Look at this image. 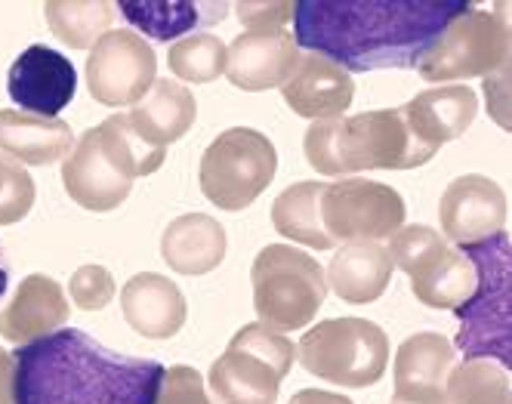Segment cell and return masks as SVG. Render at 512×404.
Wrapping results in <instances>:
<instances>
[{
    "instance_id": "cell-1",
    "label": "cell",
    "mask_w": 512,
    "mask_h": 404,
    "mask_svg": "<svg viewBox=\"0 0 512 404\" xmlns=\"http://www.w3.org/2000/svg\"><path fill=\"white\" fill-rule=\"evenodd\" d=\"M472 0H300L294 44L343 71L417 68Z\"/></svg>"
},
{
    "instance_id": "cell-2",
    "label": "cell",
    "mask_w": 512,
    "mask_h": 404,
    "mask_svg": "<svg viewBox=\"0 0 512 404\" xmlns=\"http://www.w3.org/2000/svg\"><path fill=\"white\" fill-rule=\"evenodd\" d=\"M16 404H158L167 367L124 355L78 327H59L13 352Z\"/></svg>"
},
{
    "instance_id": "cell-3",
    "label": "cell",
    "mask_w": 512,
    "mask_h": 404,
    "mask_svg": "<svg viewBox=\"0 0 512 404\" xmlns=\"http://www.w3.org/2000/svg\"><path fill=\"white\" fill-rule=\"evenodd\" d=\"M303 149L309 164L324 176H346L361 170H414L438 155V149L411 130L401 108L315 121L306 133Z\"/></svg>"
},
{
    "instance_id": "cell-4",
    "label": "cell",
    "mask_w": 512,
    "mask_h": 404,
    "mask_svg": "<svg viewBox=\"0 0 512 404\" xmlns=\"http://www.w3.org/2000/svg\"><path fill=\"white\" fill-rule=\"evenodd\" d=\"M164 158V149L145 142L127 115H112L75 142L62 161V186L84 210L108 213L118 210L130 198L133 182L155 173Z\"/></svg>"
},
{
    "instance_id": "cell-5",
    "label": "cell",
    "mask_w": 512,
    "mask_h": 404,
    "mask_svg": "<svg viewBox=\"0 0 512 404\" xmlns=\"http://www.w3.org/2000/svg\"><path fill=\"white\" fill-rule=\"evenodd\" d=\"M460 250L475 269V290L454 309V346L466 361L485 358L512 371V238L497 232Z\"/></svg>"
},
{
    "instance_id": "cell-6",
    "label": "cell",
    "mask_w": 512,
    "mask_h": 404,
    "mask_svg": "<svg viewBox=\"0 0 512 404\" xmlns=\"http://www.w3.org/2000/svg\"><path fill=\"white\" fill-rule=\"evenodd\" d=\"M253 309L260 321L278 334L303 330L324 306L327 275L297 247L266 244L256 253L253 269Z\"/></svg>"
},
{
    "instance_id": "cell-7",
    "label": "cell",
    "mask_w": 512,
    "mask_h": 404,
    "mask_svg": "<svg viewBox=\"0 0 512 404\" xmlns=\"http://www.w3.org/2000/svg\"><path fill=\"white\" fill-rule=\"evenodd\" d=\"M297 358L309 374L346 389H368L389 367L386 330L368 318H331L306 330Z\"/></svg>"
},
{
    "instance_id": "cell-8",
    "label": "cell",
    "mask_w": 512,
    "mask_h": 404,
    "mask_svg": "<svg viewBox=\"0 0 512 404\" xmlns=\"http://www.w3.org/2000/svg\"><path fill=\"white\" fill-rule=\"evenodd\" d=\"M297 346L266 324L241 327L229 349L210 367L216 404H275L281 380L290 374Z\"/></svg>"
},
{
    "instance_id": "cell-9",
    "label": "cell",
    "mask_w": 512,
    "mask_h": 404,
    "mask_svg": "<svg viewBox=\"0 0 512 404\" xmlns=\"http://www.w3.org/2000/svg\"><path fill=\"white\" fill-rule=\"evenodd\" d=\"M278 152L266 133L232 127L219 133L201 155L198 182L204 198L219 210H247L275 179Z\"/></svg>"
},
{
    "instance_id": "cell-10",
    "label": "cell",
    "mask_w": 512,
    "mask_h": 404,
    "mask_svg": "<svg viewBox=\"0 0 512 404\" xmlns=\"http://www.w3.org/2000/svg\"><path fill=\"white\" fill-rule=\"evenodd\" d=\"M392 263L411 278L414 297L429 309H457L475 290V269L460 247L429 226H401L389 241Z\"/></svg>"
},
{
    "instance_id": "cell-11",
    "label": "cell",
    "mask_w": 512,
    "mask_h": 404,
    "mask_svg": "<svg viewBox=\"0 0 512 404\" xmlns=\"http://www.w3.org/2000/svg\"><path fill=\"white\" fill-rule=\"evenodd\" d=\"M509 50V25L500 13L472 7L448 25L438 44L420 59L417 71L429 84L463 81V78H488L506 59Z\"/></svg>"
},
{
    "instance_id": "cell-12",
    "label": "cell",
    "mask_w": 512,
    "mask_h": 404,
    "mask_svg": "<svg viewBox=\"0 0 512 404\" xmlns=\"http://www.w3.org/2000/svg\"><path fill=\"white\" fill-rule=\"evenodd\" d=\"M405 198L383 182L340 179L324 182L321 223L331 241H383L405 226Z\"/></svg>"
},
{
    "instance_id": "cell-13",
    "label": "cell",
    "mask_w": 512,
    "mask_h": 404,
    "mask_svg": "<svg viewBox=\"0 0 512 404\" xmlns=\"http://www.w3.org/2000/svg\"><path fill=\"white\" fill-rule=\"evenodd\" d=\"M158 81V59L149 41L136 31L118 28L96 41L87 59V90L108 108L136 105Z\"/></svg>"
},
{
    "instance_id": "cell-14",
    "label": "cell",
    "mask_w": 512,
    "mask_h": 404,
    "mask_svg": "<svg viewBox=\"0 0 512 404\" xmlns=\"http://www.w3.org/2000/svg\"><path fill=\"white\" fill-rule=\"evenodd\" d=\"M78 71L71 59L47 44H31L7 71V93L19 112L38 118H59L75 99Z\"/></svg>"
},
{
    "instance_id": "cell-15",
    "label": "cell",
    "mask_w": 512,
    "mask_h": 404,
    "mask_svg": "<svg viewBox=\"0 0 512 404\" xmlns=\"http://www.w3.org/2000/svg\"><path fill=\"white\" fill-rule=\"evenodd\" d=\"M442 232L457 247L485 241L506 226V195L494 179L466 173L454 179L438 201Z\"/></svg>"
},
{
    "instance_id": "cell-16",
    "label": "cell",
    "mask_w": 512,
    "mask_h": 404,
    "mask_svg": "<svg viewBox=\"0 0 512 404\" xmlns=\"http://www.w3.org/2000/svg\"><path fill=\"white\" fill-rule=\"evenodd\" d=\"M454 343L442 334H414L395 355L392 404H448Z\"/></svg>"
},
{
    "instance_id": "cell-17",
    "label": "cell",
    "mask_w": 512,
    "mask_h": 404,
    "mask_svg": "<svg viewBox=\"0 0 512 404\" xmlns=\"http://www.w3.org/2000/svg\"><path fill=\"white\" fill-rule=\"evenodd\" d=\"M297 62L300 56H297L294 34H287L284 28H272V31L247 28L229 47L226 78L238 90L263 93V90L284 87L287 78L294 75Z\"/></svg>"
},
{
    "instance_id": "cell-18",
    "label": "cell",
    "mask_w": 512,
    "mask_h": 404,
    "mask_svg": "<svg viewBox=\"0 0 512 404\" xmlns=\"http://www.w3.org/2000/svg\"><path fill=\"white\" fill-rule=\"evenodd\" d=\"M121 312L145 340H170L186 324L189 306L176 281L158 272H139L121 290Z\"/></svg>"
},
{
    "instance_id": "cell-19",
    "label": "cell",
    "mask_w": 512,
    "mask_h": 404,
    "mask_svg": "<svg viewBox=\"0 0 512 404\" xmlns=\"http://www.w3.org/2000/svg\"><path fill=\"white\" fill-rule=\"evenodd\" d=\"M68 315L71 309L62 287L47 275H28L13 290L10 303L0 309V337L25 346L59 330Z\"/></svg>"
},
{
    "instance_id": "cell-20",
    "label": "cell",
    "mask_w": 512,
    "mask_h": 404,
    "mask_svg": "<svg viewBox=\"0 0 512 404\" xmlns=\"http://www.w3.org/2000/svg\"><path fill=\"white\" fill-rule=\"evenodd\" d=\"M281 93L300 118L331 121L343 118V112L352 105L355 84L349 71H343L331 59L309 53L297 62L294 75L287 78Z\"/></svg>"
},
{
    "instance_id": "cell-21",
    "label": "cell",
    "mask_w": 512,
    "mask_h": 404,
    "mask_svg": "<svg viewBox=\"0 0 512 404\" xmlns=\"http://www.w3.org/2000/svg\"><path fill=\"white\" fill-rule=\"evenodd\" d=\"M411 130L429 142L432 149H442L445 142L460 139L479 115V96L469 87H432L417 93L405 108Z\"/></svg>"
},
{
    "instance_id": "cell-22",
    "label": "cell",
    "mask_w": 512,
    "mask_h": 404,
    "mask_svg": "<svg viewBox=\"0 0 512 404\" xmlns=\"http://www.w3.org/2000/svg\"><path fill=\"white\" fill-rule=\"evenodd\" d=\"M392 256L380 241H355L337 250L327 269V290H334L340 300L364 306L380 300L392 281Z\"/></svg>"
},
{
    "instance_id": "cell-23",
    "label": "cell",
    "mask_w": 512,
    "mask_h": 404,
    "mask_svg": "<svg viewBox=\"0 0 512 404\" xmlns=\"http://www.w3.org/2000/svg\"><path fill=\"white\" fill-rule=\"evenodd\" d=\"M75 149V133L59 118L25 115L19 108L0 112V152L19 164L47 167Z\"/></svg>"
},
{
    "instance_id": "cell-24",
    "label": "cell",
    "mask_w": 512,
    "mask_h": 404,
    "mask_svg": "<svg viewBox=\"0 0 512 404\" xmlns=\"http://www.w3.org/2000/svg\"><path fill=\"white\" fill-rule=\"evenodd\" d=\"M226 229L207 213L173 219L161 238L164 263L179 275H207L226 260Z\"/></svg>"
},
{
    "instance_id": "cell-25",
    "label": "cell",
    "mask_w": 512,
    "mask_h": 404,
    "mask_svg": "<svg viewBox=\"0 0 512 404\" xmlns=\"http://www.w3.org/2000/svg\"><path fill=\"white\" fill-rule=\"evenodd\" d=\"M195 115H198V108H195L192 90L179 81L158 78L149 96L136 102L127 118L145 142L155 145V149H167L170 142L182 139L192 130Z\"/></svg>"
},
{
    "instance_id": "cell-26",
    "label": "cell",
    "mask_w": 512,
    "mask_h": 404,
    "mask_svg": "<svg viewBox=\"0 0 512 404\" xmlns=\"http://www.w3.org/2000/svg\"><path fill=\"white\" fill-rule=\"evenodd\" d=\"M121 16L152 41H173L201 25L226 16L229 4H195V0H121Z\"/></svg>"
},
{
    "instance_id": "cell-27",
    "label": "cell",
    "mask_w": 512,
    "mask_h": 404,
    "mask_svg": "<svg viewBox=\"0 0 512 404\" xmlns=\"http://www.w3.org/2000/svg\"><path fill=\"white\" fill-rule=\"evenodd\" d=\"M321 192L324 182L315 179L284 189L272 204V226L297 244H306L312 250H331L334 241L321 223Z\"/></svg>"
},
{
    "instance_id": "cell-28",
    "label": "cell",
    "mask_w": 512,
    "mask_h": 404,
    "mask_svg": "<svg viewBox=\"0 0 512 404\" xmlns=\"http://www.w3.org/2000/svg\"><path fill=\"white\" fill-rule=\"evenodd\" d=\"M167 65L182 84H210L219 75H226L229 65V47L216 34H189L170 47Z\"/></svg>"
},
{
    "instance_id": "cell-29",
    "label": "cell",
    "mask_w": 512,
    "mask_h": 404,
    "mask_svg": "<svg viewBox=\"0 0 512 404\" xmlns=\"http://www.w3.org/2000/svg\"><path fill=\"white\" fill-rule=\"evenodd\" d=\"M44 10L56 38L75 50L96 47V41L108 34V25L115 16L112 4H71V0H62V4L50 0Z\"/></svg>"
},
{
    "instance_id": "cell-30",
    "label": "cell",
    "mask_w": 512,
    "mask_h": 404,
    "mask_svg": "<svg viewBox=\"0 0 512 404\" xmlns=\"http://www.w3.org/2000/svg\"><path fill=\"white\" fill-rule=\"evenodd\" d=\"M448 404H512L503 367L485 358L457 364L448 380Z\"/></svg>"
},
{
    "instance_id": "cell-31",
    "label": "cell",
    "mask_w": 512,
    "mask_h": 404,
    "mask_svg": "<svg viewBox=\"0 0 512 404\" xmlns=\"http://www.w3.org/2000/svg\"><path fill=\"white\" fill-rule=\"evenodd\" d=\"M34 179L28 170L0 152V226H13L34 207Z\"/></svg>"
},
{
    "instance_id": "cell-32",
    "label": "cell",
    "mask_w": 512,
    "mask_h": 404,
    "mask_svg": "<svg viewBox=\"0 0 512 404\" xmlns=\"http://www.w3.org/2000/svg\"><path fill=\"white\" fill-rule=\"evenodd\" d=\"M485 90V108L497 127L512 133V28H509V50L506 59L491 71L482 84Z\"/></svg>"
},
{
    "instance_id": "cell-33",
    "label": "cell",
    "mask_w": 512,
    "mask_h": 404,
    "mask_svg": "<svg viewBox=\"0 0 512 404\" xmlns=\"http://www.w3.org/2000/svg\"><path fill=\"white\" fill-rule=\"evenodd\" d=\"M68 290H71V300H75L84 312H99L115 297V278L102 266H84L71 275Z\"/></svg>"
},
{
    "instance_id": "cell-34",
    "label": "cell",
    "mask_w": 512,
    "mask_h": 404,
    "mask_svg": "<svg viewBox=\"0 0 512 404\" xmlns=\"http://www.w3.org/2000/svg\"><path fill=\"white\" fill-rule=\"evenodd\" d=\"M158 404H210L207 389H204V377L195 371V367H186V364L167 367Z\"/></svg>"
},
{
    "instance_id": "cell-35",
    "label": "cell",
    "mask_w": 512,
    "mask_h": 404,
    "mask_svg": "<svg viewBox=\"0 0 512 404\" xmlns=\"http://www.w3.org/2000/svg\"><path fill=\"white\" fill-rule=\"evenodd\" d=\"M0 404H16V361L0 349Z\"/></svg>"
},
{
    "instance_id": "cell-36",
    "label": "cell",
    "mask_w": 512,
    "mask_h": 404,
    "mask_svg": "<svg viewBox=\"0 0 512 404\" xmlns=\"http://www.w3.org/2000/svg\"><path fill=\"white\" fill-rule=\"evenodd\" d=\"M287 404H352L346 395H337V392H324V389H303L290 398Z\"/></svg>"
},
{
    "instance_id": "cell-37",
    "label": "cell",
    "mask_w": 512,
    "mask_h": 404,
    "mask_svg": "<svg viewBox=\"0 0 512 404\" xmlns=\"http://www.w3.org/2000/svg\"><path fill=\"white\" fill-rule=\"evenodd\" d=\"M7 293H10V269L4 263V253H0V303H4Z\"/></svg>"
}]
</instances>
